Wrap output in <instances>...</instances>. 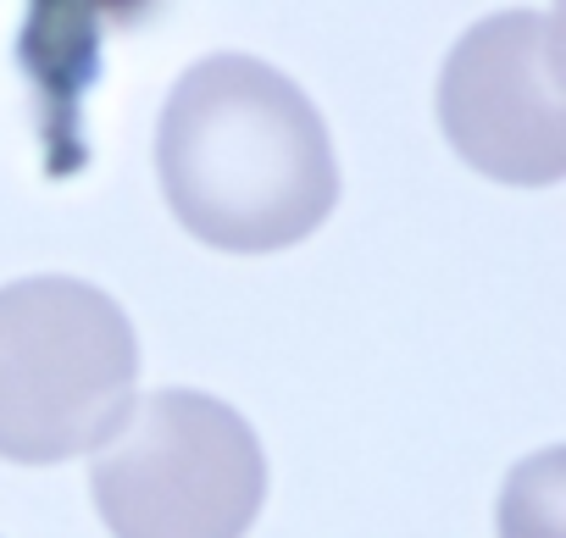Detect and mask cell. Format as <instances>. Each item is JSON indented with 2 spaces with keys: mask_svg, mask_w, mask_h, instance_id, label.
I'll list each match as a JSON object with an SVG mask.
<instances>
[{
  "mask_svg": "<svg viewBox=\"0 0 566 538\" xmlns=\"http://www.w3.org/2000/svg\"><path fill=\"white\" fill-rule=\"evenodd\" d=\"M156 178L172 217L211 250H290L339 205V161L323 112L277 67L200 56L156 117Z\"/></svg>",
  "mask_w": 566,
  "mask_h": 538,
  "instance_id": "cell-1",
  "label": "cell"
},
{
  "mask_svg": "<svg viewBox=\"0 0 566 538\" xmlns=\"http://www.w3.org/2000/svg\"><path fill=\"white\" fill-rule=\"evenodd\" d=\"M139 383V339L112 295L45 273L0 289V461L56 466L106 444Z\"/></svg>",
  "mask_w": 566,
  "mask_h": 538,
  "instance_id": "cell-2",
  "label": "cell"
},
{
  "mask_svg": "<svg viewBox=\"0 0 566 538\" xmlns=\"http://www.w3.org/2000/svg\"><path fill=\"white\" fill-rule=\"evenodd\" d=\"M90 494L112 538H244L266 499V455L233 405L156 389L101 444Z\"/></svg>",
  "mask_w": 566,
  "mask_h": 538,
  "instance_id": "cell-3",
  "label": "cell"
},
{
  "mask_svg": "<svg viewBox=\"0 0 566 538\" xmlns=\"http://www.w3.org/2000/svg\"><path fill=\"white\" fill-rule=\"evenodd\" d=\"M450 150L494 183L544 189L566 172V12H494L455 40L439 73Z\"/></svg>",
  "mask_w": 566,
  "mask_h": 538,
  "instance_id": "cell-4",
  "label": "cell"
},
{
  "mask_svg": "<svg viewBox=\"0 0 566 538\" xmlns=\"http://www.w3.org/2000/svg\"><path fill=\"white\" fill-rule=\"evenodd\" d=\"M500 538H560V450L511 472L500 499Z\"/></svg>",
  "mask_w": 566,
  "mask_h": 538,
  "instance_id": "cell-5",
  "label": "cell"
}]
</instances>
